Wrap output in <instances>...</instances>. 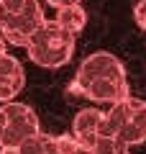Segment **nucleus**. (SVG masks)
<instances>
[{
  "instance_id": "6e6552de",
  "label": "nucleus",
  "mask_w": 146,
  "mask_h": 154,
  "mask_svg": "<svg viewBox=\"0 0 146 154\" xmlns=\"http://www.w3.org/2000/svg\"><path fill=\"white\" fill-rule=\"evenodd\" d=\"M54 21L77 36V33L87 26V13H85V8H82V3H75V5L56 8V18H54Z\"/></svg>"
},
{
  "instance_id": "f257e3e1",
  "label": "nucleus",
  "mask_w": 146,
  "mask_h": 154,
  "mask_svg": "<svg viewBox=\"0 0 146 154\" xmlns=\"http://www.w3.org/2000/svg\"><path fill=\"white\" fill-rule=\"evenodd\" d=\"M75 33L59 26L56 21H44L26 44L28 59L44 69H59V67L69 64L72 54H75Z\"/></svg>"
},
{
  "instance_id": "423d86ee",
  "label": "nucleus",
  "mask_w": 146,
  "mask_h": 154,
  "mask_svg": "<svg viewBox=\"0 0 146 154\" xmlns=\"http://www.w3.org/2000/svg\"><path fill=\"white\" fill-rule=\"evenodd\" d=\"M95 77H126V67L110 51H92V54H87L82 59L72 85L87 82V80H95Z\"/></svg>"
},
{
  "instance_id": "2eb2a0df",
  "label": "nucleus",
  "mask_w": 146,
  "mask_h": 154,
  "mask_svg": "<svg viewBox=\"0 0 146 154\" xmlns=\"http://www.w3.org/2000/svg\"><path fill=\"white\" fill-rule=\"evenodd\" d=\"M0 51H8V44H5V38L0 36Z\"/></svg>"
},
{
  "instance_id": "f03ea898",
  "label": "nucleus",
  "mask_w": 146,
  "mask_h": 154,
  "mask_svg": "<svg viewBox=\"0 0 146 154\" xmlns=\"http://www.w3.org/2000/svg\"><path fill=\"white\" fill-rule=\"evenodd\" d=\"M100 134L120 139L128 146L146 141V100L126 95L110 103V110H103V126Z\"/></svg>"
},
{
  "instance_id": "9d476101",
  "label": "nucleus",
  "mask_w": 146,
  "mask_h": 154,
  "mask_svg": "<svg viewBox=\"0 0 146 154\" xmlns=\"http://www.w3.org/2000/svg\"><path fill=\"white\" fill-rule=\"evenodd\" d=\"M26 88V75L21 72H8L3 75L0 72V103H5V100H13L18 93H23Z\"/></svg>"
},
{
  "instance_id": "1a4fd4ad",
  "label": "nucleus",
  "mask_w": 146,
  "mask_h": 154,
  "mask_svg": "<svg viewBox=\"0 0 146 154\" xmlns=\"http://www.w3.org/2000/svg\"><path fill=\"white\" fill-rule=\"evenodd\" d=\"M18 152L21 154H59V146H56V136L36 131L33 136H28L26 141L18 144Z\"/></svg>"
},
{
  "instance_id": "0eeeda50",
  "label": "nucleus",
  "mask_w": 146,
  "mask_h": 154,
  "mask_svg": "<svg viewBox=\"0 0 146 154\" xmlns=\"http://www.w3.org/2000/svg\"><path fill=\"white\" fill-rule=\"evenodd\" d=\"M100 126H103V110L100 108H82L75 116V121H72V136L85 149H92V144L100 136Z\"/></svg>"
},
{
  "instance_id": "4468645a",
  "label": "nucleus",
  "mask_w": 146,
  "mask_h": 154,
  "mask_svg": "<svg viewBox=\"0 0 146 154\" xmlns=\"http://www.w3.org/2000/svg\"><path fill=\"white\" fill-rule=\"evenodd\" d=\"M0 154H21L18 146H0Z\"/></svg>"
},
{
  "instance_id": "7ed1b4c3",
  "label": "nucleus",
  "mask_w": 146,
  "mask_h": 154,
  "mask_svg": "<svg viewBox=\"0 0 146 154\" xmlns=\"http://www.w3.org/2000/svg\"><path fill=\"white\" fill-rule=\"evenodd\" d=\"M46 21L38 0H0V36L11 46H26Z\"/></svg>"
},
{
  "instance_id": "f8f14e48",
  "label": "nucleus",
  "mask_w": 146,
  "mask_h": 154,
  "mask_svg": "<svg viewBox=\"0 0 146 154\" xmlns=\"http://www.w3.org/2000/svg\"><path fill=\"white\" fill-rule=\"evenodd\" d=\"M133 21H136L138 28L146 31V0H138V3L133 5Z\"/></svg>"
},
{
  "instance_id": "dca6fc26",
  "label": "nucleus",
  "mask_w": 146,
  "mask_h": 154,
  "mask_svg": "<svg viewBox=\"0 0 146 154\" xmlns=\"http://www.w3.org/2000/svg\"><path fill=\"white\" fill-rule=\"evenodd\" d=\"M77 154H95V152H92V149H85V146H82V149H80Z\"/></svg>"
},
{
  "instance_id": "9b49d317",
  "label": "nucleus",
  "mask_w": 146,
  "mask_h": 154,
  "mask_svg": "<svg viewBox=\"0 0 146 154\" xmlns=\"http://www.w3.org/2000/svg\"><path fill=\"white\" fill-rule=\"evenodd\" d=\"M92 152H95V154H131V146L123 144L120 139H115V136L100 134L97 141L92 144Z\"/></svg>"
},
{
  "instance_id": "39448f33",
  "label": "nucleus",
  "mask_w": 146,
  "mask_h": 154,
  "mask_svg": "<svg viewBox=\"0 0 146 154\" xmlns=\"http://www.w3.org/2000/svg\"><path fill=\"white\" fill-rule=\"evenodd\" d=\"M69 90L95 100V103H115L131 93L128 77H95V80H87L80 85H69Z\"/></svg>"
},
{
  "instance_id": "ddd939ff",
  "label": "nucleus",
  "mask_w": 146,
  "mask_h": 154,
  "mask_svg": "<svg viewBox=\"0 0 146 154\" xmlns=\"http://www.w3.org/2000/svg\"><path fill=\"white\" fill-rule=\"evenodd\" d=\"M51 8H64V5H75V3H82V0H46Z\"/></svg>"
},
{
  "instance_id": "20e7f679",
  "label": "nucleus",
  "mask_w": 146,
  "mask_h": 154,
  "mask_svg": "<svg viewBox=\"0 0 146 154\" xmlns=\"http://www.w3.org/2000/svg\"><path fill=\"white\" fill-rule=\"evenodd\" d=\"M36 131H41V123L33 108L18 100H5L0 105V146H18Z\"/></svg>"
}]
</instances>
